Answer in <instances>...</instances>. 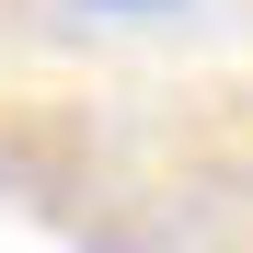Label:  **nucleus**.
<instances>
[{
    "label": "nucleus",
    "instance_id": "f257e3e1",
    "mask_svg": "<svg viewBox=\"0 0 253 253\" xmlns=\"http://www.w3.org/2000/svg\"><path fill=\"white\" fill-rule=\"evenodd\" d=\"M115 12H150V0H115Z\"/></svg>",
    "mask_w": 253,
    "mask_h": 253
}]
</instances>
